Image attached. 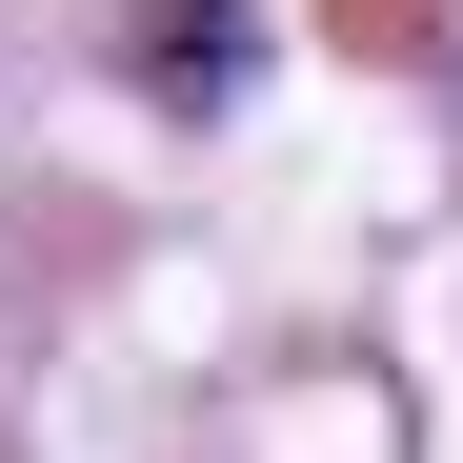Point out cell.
Returning a JSON list of instances; mask_svg holds the SVG:
<instances>
[{
	"label": "cell",
	"instance_id": "obj_1",
	"mask_svg": "<svg viewBox=\"0 0 463 463\" xmlns=\"http://www.w3.org/2000/svg\"><path fill=\"white\" fill-rule=\"evenodd\" d=\"M141 81L162 101H242V0H162L141 21Z\"/></svg>",
	"mask_w": 463,
	"mask_h": 463
}]
</instances>
